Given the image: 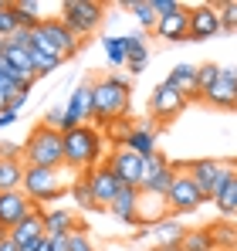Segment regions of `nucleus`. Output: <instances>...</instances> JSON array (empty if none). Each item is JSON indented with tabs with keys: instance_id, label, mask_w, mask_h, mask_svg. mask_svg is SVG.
<instances>
[{
	"instance_id": "nucleus-1",
	"label": "nucleus",
	"mask_w": 237,
	"mask_h": 251,
	"mask_svg": "<svg viewBox=\"0 0 237 251\" xmlns=\"http://www.w3.org/2000/svg\"><path fill=\"white\" fill-rule=\"evenodd\" d=\"M129 105H132V85L122 75H102L95 78V126H116L129 119Z\"/></svg>"
},
{
	"instance_id": "nucleus-2",
	"label": "nucleus",
	"mask_w": 237,
	"mask_h": 251,
	"mask_svg": "<svg viewBox=\"0 0 237 251\" xmlns=\"http://www.w3.org/2000/svg\"><path fill=\"white\" fill-rule=\"evenodd\" d=\"M102 153H105V143L95 126H78V129L65 132V167L68 170L88 173L102 163Z\"/></svg>"
},
{
	"instance_id": "nucleus-3",
	"label": "nucleus",
	"mask_w": 237,
	"mask_h": 251,
	"mask_svg": "<svg viewBox=\"0 0 237 251\" xmlns=\"http://www.w3.org/2000/svg\"><path fill=\"white\" fill-rule=\"evenodd\" d=\"M31 41H34L38 51H44L47 58H54V61H61V65L81 51V38L61 24V17H44L38 27L31 31Z\"/></svg>"
},
{
	"instance_id": "nucleus-4",
	"label": "nucleus",
	"mask_w": 237,
	"mask_h": 251,
	"mask_svg": "<svg viewBox=\"0 0 237 251\" xmlns=\"http://www.w3.org/2000/svg\"><path fill=\"white\" fill-rule=\"evenodd\" d=\"M24 163L27 167H44V170L65 167V132L38 123L31 129L27 143H24Z\"/></svg>"
},
{
	"instance_id": "nucleus-5",
	"label": "nucleus",
	"mask_w": 237,
	"mask_h": 251,
	"mask_svg": "<svg viewBox=\"0 0 237 251\" xmlns=\"http://www.w3.org/2000/svg\"><path fill=\"white\" fill-rule=\"evenodd\" d=\"M105 21V3L98 0H65L61 3V24L68 31H75L78 38H88L102 27Z\"/></svg>"
},
{
	"instance_id": "nucleus-6",
	"label": "nucleus",
	"mask_w": 237,
	"mask_h": 251,
	"mask_svg": "<svg viewBox=\"0 0 237 251\" xmlns=\"http://www.w3.org/2000/svg\"><path fill=\"white\" fill-rule=\"evenodd\" d=\"M27 167V163H24ZM34 204H54L58 197H65V190H71V187H65L61 183V176H58V170H44V167H27L24 170V187H21Z\"/></svg>"
},
{
	"instance_id": "nucleus-7",
	"label": "nucleus",
	"mask_w": 237,
	"mask_h": 251,
	"mask_svg": "<svg viewBox=\"0 0 237 251\" xmlns=\"http://www.w3.org/2000/svg\"><path fill=\"white\" fill-rule=\"evenodd\" d=\"M203 204H207V197L200 194L197 180L190 176V167H187V170H176L173 190L166 194V207H169V214H176V217H183V214H197Z\"/></svg>"
},
{
	"instance_id": "nucleus-8",
	"label": "nucleus",
	"mask_w": 237,
	"mask_h": 251,
	"mask_svg": "<svg viewBox=\"0 0 237 251\" xmlns=\"http://www.w3.org/2000/svg\"><path fill=\"white\" fill-rule=\"evenodd\" d=\"M231 173L234 170L227 167V163H220V160H193L190 163V176L197 180V187H200V194L207 197V204H213L220 197V190L227 187Z\"/></svg>"
},
{
	"instance_id": "nucleus-9",
	"label": "nucleus",
	"mask_w": 237,
	"mask_h": 251,
	"mask_svg": "<svg viewBox=\"0 0 237 251\" xmlns=\"http://www.w3.org/2000/svg\"><path fill=\"white\" fill-rule=\"evenodd\" d=\"M92 116H95V82H78L75 92L68 95L61 132H71V129H78V126H88Z\"/></svg>"
},
{
	"instance_id": "nucleus-10",
	"label": "nucleus",
	"mask_w": 237,
	"mask_h": 251,
	"mask_svg": "<svg viewBox=\"0 0 237 251\" xmlns=\"http://www.w3.org/2000/svg\"><path fill=\"white\" fill-rule=\"evenodd\" d=\"M105 163L116 170L122 187L142 190V183H146V156H139V153H132V150H112V156H109Z\"/></svg>"
},
{
	"instance_id": "nucleus-11",
	"label": "nucleus",
	"mask_w": 237,
	"mask_h": 251,
	"mask_svg": "<svg viewBox=\"0 0 237 251\" xmlns=\"http://www.w3.org/2000/svg\"><path fill=\"white\" fill-rule=\"evenodd\" d=\"M183 109H187V99L169 82H159L153 88V95H149V119L153 123H173Z\"/></svg>"
},
{
	"instance_id": "nucleus-12",
	"label": "nucleus",
	"mask_w": 237,
	"mask_h": 251,
	"mask_svg": "<svg viewBox=\"0 0 237 251\" xmlns=\"http://www.w3.org/2000/svg\"><path fill=\"white\" fill-rule=\"evenodd\" d=\"M203 102L210 109H220V112H231L237 102V65L220 68V78L213 82V88L203 92Z\"/></svg>"
},
{
	"instance_id": "nucleus-13",
	"label": "nucleus",
	"mask_w": 237,
	"mask_h": 251,
	"mask_svg": "<svg viewBox=\"0 0 237 251\" xmlns=\"http://www.w3.org/2000/svg\"><path fill=\"white\" fill-rule=\"evenodd\" d=\"M44 238H47V231H44V207L34 204V210H31V214L10 231V241H14L21 251H34Z\"/></svg>"
},
{
	"instance_id": "nucleus-14",
	"label": "nucleus",
	"mask_w": 237,
	"mask_h": 251,
	"mask_svg": "<svg viewBox=\"0 0 237 251\" xmlns=\"http://www.w3.org/2000/svg\"><path fill=\"white\" fill-rule=\"evenodd\" d=\"M88 183H92V194H95V201H98V207H102V210L112 207V201H116L118 190H122V183H118L116 170L109 167L105 160H102L95 170H88Z\"/></svg>"
},
{
	"instance_id": "nucleus-15",
	"label": "nucleus",
	"mask_w": 237,
	"mask_h": 251,
	"mask_svg": "<svg viewBox=\"0 0 237 251\" xmlns=\"http://www.w3.org/2000/svg\"><path fill=\"white\" fill-rule=\"evenodd\" d=\"M31 210H34V201H31L24 190H3V194H0V227L14 231Z\"/></svg>"
},
{
	"instance_id": "nucleus-16",
	"label": "nucleus",
	"mask_w": 237,
	"mask_h": 251,
	"mask_svg": "<svg viewBox=\"0 0 237 251\" xmlns=\"http://www.w3.org/2000/svg\"><path fill=\"white\" fill-rule=\"evenodd\" d=\"M217 34H220L217 3H197V7H190V41H210Z\"/></svg>"
},
{
	"instance_id": "nucleus-17",
	"label": "nucleus",
	"mask_w": 237,
	"mask_h": 251,
	"mask_svg": "<svg viewBox=\"0 0 237 251\" xmlns=\"http://www.w3.org/2000/svg\"><path fill=\"white\" fill-rule=\"evenodd\" d=\"M153 34L163 38V41L187 44V41H190V7H180L176 14L159 17V24H156V31H153Z\"/></svg>"
},
{
	"instance_id": "nucleus-18",
	"label": "nucleus",
	"mask_w": 237,
	"mask_h": 251,
	"mask_svg": "<svg viewBox=\"0 0 237 251\" xmlns=\"http://www.w3.org/2000/svg\"><path fill=\"white\" fill-rule=\"evenodd\" d=\"M166 82L173 85L187 102H193V99H200V65H176L169 75H166Z\"/></svg>"
},
{
	"instance_id": "nucleus-19",
	"label": "nucleus",
	"mask_w": 237,
	"mask_h": 251,
	"mask_svg": "<svg viewBox=\"0 0 237 251\" xmlns=\"http://www.w3.org/2000/svg\"><path fill=\"white\" fill-rule=\"evenodd\" d=\"M122 150H132V153H139V156H149V153H156V123H153V119H142V123H136Z\"/></svg>"
},
{
	"instance_id": "nucleus-20",
	"label": "nucleus",
	"mask_w": 237,
	"mask_h": 251,
	"mask_svg": "<svg viewBox=\"0 0 237 251\" xmlns=\"http://www.w3.org/2000/svg\"><path fill=\"white\" fill-rule=\"evenodd\" d=\"M166 197H159V194H149V190H139V210H136V217H139V224L142 227H156L159 221H166Z\"/></svg>"
},
{
	"instance_id": "nucleus-21",
	"label": "nucleus",
	"mask_w": 237,
	"mask_h": 251,
	"mask_svg": "<svg viewBox=\"0 0 237 251\" xmlns=\"http://www.w3.org/2000/svg\"><path fill=\"white\" fill-rule=\"evenodd\" d=\"M109 210H112V217L122 221V224H139V217H136V210H139V190L136 187H122Z\"/></svg>"
},
{
	"instance_id": "nucleus-22",
	"label": "nucleus",
	"mask_w": 237,
	"mask_h": 251,
	"mask_svg": "<svg viewBox=\"0 0 237 251\" xmlns=\"http://www.w3.org/2000/svg\"><path fill=\"white\" fill-rule=\"evenodd\" d=\"M75 227H78L75 210H68V207H51V210H44V231H47V238L71 234Z\"/></svg>"
},
{
	"instance_id": "nucleus-23",
	"label": "nucleus",
	"mask_w": 237,
	"mask_h": 251,
	"mask_svg": "<svg viewBox=\"0 0 237 251\" xmlns=\"http://www.w3.org/2000/svg\"><path fill=\"white\" fill-rule=\"evenodd\" d=\"M187 234V227L176 221V217H166L159 221L156 227H149V238H156V248H166V245H180Z\"/></svg>"
},
{
	"instance_id": "nucleus-24",
	"label": "nucleus",
	"mask_w": 237,
	"mask_h": 251,
	"mask_svg": "<svg viewBox=\"0 0 237 251\" xmlns=\"http://www.w3.org/2000/svg\"><path fill=\"white\" fill-rule=\"evenodd\" d=\"M10 10H14V17H17V24H21L24 31H34L41 21H44L38 0H10Z\"/></svg>"
},
{
	"instance_id": "nucleus-25",
	"label": "nucleus",
	"mask_w": 237,
	"mask_h": 251,
	"mask_svg": "<svg viewBox=\"0 0 237 251\" xmlns=\"http://www.w3.org/2000/svg\"><path fill=\"white\" fill-rule=\"evenodd\" d=\"M125 54H129V72L142 75V68L149 61V48L142 41V34H125Z\"/></svg>"
},
{
	"instance_id": "nucleus-26",
	"label": "nucleus",
	"mask_w": 237,
	"mask_h": 251,
	"mask_svg": "<svg viewBox=\"0 0 237 251\" xmlns=\"http://www.w3.org/2000/svg\"><path fill=\"white\" fill-rule=\"evenodd\" d=\"M24 160H0V194L24 187Z\"/></svg>"
},
{
	"instance_id": "nucleus-27",
	"label": "nucleus",
	"mask_w": 237,
	"mask_h": 251,
	"mask_svg": "<svg viewBox=\"0 0 237 251\" xmlns=\"http://www.w3.org/2000/svg\"><path fill=\"white\" fill-rule=\"evenodd\" d=\"M173 180H176V167H173V163H166L163 170H156V173H149V176H146L142 190H149V194H159V197H166V194L173 190Z\"/></svg>"
},
{
	"instance_id": "nucleus-28",
	"label": "nucleus",
	"mask_w": 237,
	"mask_h": 251,
	"mask_svg": "<svg viewBox=\"0 0 237 251\" xmlns=\"http://www.w3.org/2000/svg\"><path fill=\"white\" fill-rule=\"evenodd\" d=\"M71 197H75V204H78L81 210H102V207H98V201H95V194H92L88 173H78V176L71 180Z\"/></svg>"
},
{
	"instance_id": "nucleus-29",
	"label": "nucleus",
	"mask_w": 237,
	"mask_h": 251,
	"mask_svg": "<svg viewBox=\"0 0 237 251\" xmlns=\"http://www.w3.org/2000/svg\"><path fill=\"white\" fill-rule=\"evenodd\" d=\"M122 7H125V10H132V14H136V21H139L146 31H156L159 14H156V7H153V0H125Z\"/></svg>"
},
{
	"instance_id": "nucleus-30",
	"label": "nucleus",
	"mask_w": 237,
	"mask_h": 251,
	"mask_svg": "<svg viewBox=\"0 0 237 251\" xmlns=\"http://www.w3.org/2000/svg\"><path fill=\"white\" fill-rule=\"evenodd\" d=\"M180 248H183V251H213L217 245H213L210 227H197V231H187V234H183Z\"/></svg>"
},
{
	"instance_id": "nucleus-31",
	"label": "nucleus",
	"mask_w": 237,
	"mask_h": 251,
	"mask_svg": "<svg viewBox=\"0 0 237 251\" xmlns=\"http://www.w3.org/2000/svg\"><path fill=\"white\" fill-rule=\"evenodd\" d=\"M213 204H217V210H220L224 217H234V214H237V170L231 173V180H227V187L220 190V197H217Z\"/></svg>"
},
{
	"instance_id": "nucleus-32",
	"label": "nucleus",
	"mask_w": 237,
	"mask_h": 251,
	"mask_svg": "<svg viewBox=\"0 0 237 251\" xmlns=\"http://www.w3.org/2000/svg\"><path fill=\"white\" fill-rule=\"evenodd\" d=\"M102 48H105V58L112 61V68L129 65V54H125V38H105V41H102Z\"/></svg>"
},
{
	"instance_id": "nucleus-33",
	"label": "nucleus",
	"mask_w": 237,
	"mask_h": 251,
	"mask_svg": "<svg viewBox=\"0 0 237 251\" xmlns=\"http://www.w3.org/2000/svg\"><path fill=\"white\" fill-rule=\"evenodd\" d=\"M31 68H34V75H51V72H58L61 68V61H54V58H47L44 51H38V48H31Z\"/></svg>"
},
{
	"instance_id": "nucleus-34",
	"label": "nucleus",
	"mask_w": 237,
	"mask_h": 251,
	"mask_svg": "<svg viewBox=\"0 0 237 251\" xmlns=\"http://www.w3.org/2000/svg\"><path fill=\"white\" fill-rule=\"evenodd\" d=\"M217 14H220V31H237V0H220Z\"/></svg>"
},
{
	"instance_id": "nucleus-35",
	"label": "nucleus",
	"mask_w": 237,
	"mask_h": 251,
	"mask_svg": "<svg viewBox=\"0 0 237 251\" xmlns=\"http://www.w3.org/2000/svg\"><path fill=\"white\" fill-rule=\"evenodd\" d=\"M210 234H213V245H224L227 251H237V234L231 224H213Z\"/></svg>"
},
{
	"instance_id": "nucleus-36",
	"label": "nucleus",
	"mask_w": 237,
	"mask_h": 251,
	"mask_svg": "<svg viewBox=\"0 0 237 251\" xmlns=\"http://www.w3.org/2000/svg\"><path fill=\"white\" fill-rule=\"evenodd\" d=\"M17 31H21V24H17L14 10H10V3H7V7L0 10V38H7V41H10V38H14Z\"/></svg>"
},
{
	"instance_id": "nucleus-37",
	"label": "nucleus",
	"mask_w": 237,
	"mask_h": 251,
	"mask_svg": "<svg viewBox=\"0 0 237 251\" xmlns=\"http://www.w3.org/2000/svg\"><path fill=\"white\" fill-rule=\"evenodd\" d=\"M68 248L71 251H95L92 241H88V227H85V224H78V227L68 234Z\"/></svg>"
},
{
	"instance_id": "nucleus-38",
	"label": "nucleus",
	"mask_w": 237,
	"mask_h": 251,
	"mask_svg": "<svg viewBox=\"0 0 237 251\" xmlns=\"http://www.w3.org/2000/svg\"><path fill=\"white\" fill-rule=\"evenodd\" d=\"M217 78H220V65H200V99L207 88H213Z\"/></svg>"
},
{
	"instance_id": "nucleus-39",
	"label": "nucleus",
	"mask_w": 237,
	"mask_h": 251,
	"mask_svg": "<svg viewBox=\"0 0 237 251\" xmlns=\"http://www.w3.org/2000/svg\"><path fill=\"white\" fill-rule=\"evenodd\" d=\"M132 126H136V123H129V119H122V123L109 126V136H112V143H118V150L125 146V139H129V132H132Z\"/></svg>"
},
{
	"instance_id": "nucleus-40",
	"label": "nucleus",
	"mask_w": 237,
	"mask_h": 251,
	"mask_svg": "<svg viewBox=\"0 0 237 251\" xmlns=\"http://www.w3.org/2000/svg\"><path fill=\"white\" fill-rule=\"evenodd\" d=\"M0 160H24V146H17V143H0Z\"/></svg>"
},
{
	"instance_id": "nucleus-41",
	"label": "nucleus",
	"mask_w": 237,
	"mask_h": 251,
	"mask_svg": "<svg viewBox=\"0 0 237 251\" xmlns=\"http://www.w3.org/2000/svg\"><path fill=\"white\" fill-rule=\"evenodd\" d=\"M153 7H156L159 17H169V14H176L183 3H180V0H153Z\"/></svg>"
},
{
	"instance_id": "nucleus-42",
	"label": "nucleus",
	"mask_w": 237,
	"mask_h": 251,
	"mask_svg": "<svg viewBox=\"0 0 237 251\" xmlns=\"http://www.w3.org/2000/svg\"><path fill=\"white\" fill-rule=\"evenodd\" d=\"M10 44H14V48H34V41H31V31H24V27H21V31L10 38Z\"/></svg>"
},
{
	"instance_id": "nucleus-43",
	"label": "nucleus",
	"mask_w": 237,
	"mask_h": 251,
	"mask_svg": "<svg viewBox=\"0 0 237 251\" xmlns=\"http://www.w3.org/2000/svg\"><path fill=\"white\" fill-rule=\"evenodd\" d=\"M17 123V112H14V109H3V112H0V129H7V126H14Z\"/></svg>"
},
{
	"instance_id": "nucleus-44",
	"label": "nucleus",
	"mask_w": 237,
	"mask_h": 251,
	"mask_svg": "<svg viewBox=\"0 0 237 251\" xmlns=\"http://www.w3.org/2000/svg\"><path fill=\"white\" fill-rule=\"evenodd\" d=\"M51 248H54V251H71V248H68V234H58V238H51Z\"/></svg>"
},
{
	"instance_id": "nucleus-45",
	"label": "nucleus",
	"mask_w": 237,
	"mask_h": 251,
	"mask_svg": "<svg viewBox=\"0 0 237 251\" xmlns=\"http://www.w3.org/2000/svg\"><path fill=\"white\" fill-rule=\"evenodd\" d=\"M0 251H21L14 241H10V234H7V241H0Z\"/></svg>"
},
{
	"instance_id": "nucleus-46",
	"label": "nucleus",
	"mask_w": 237,
	"mask_h": 251,
	"mask_svg": "<svg viewBox=\"0 0 237 251\" xmlns=\"http://www.w3.org/2000/svg\"><path fill=\"white\" fill-rule=\"evenodd\" d=\"M34 251H54V248H51V238H44V241H41V245H38Z\"/></svg>"
},
{
	"instance_id": "nucleus-47",
	"label": "nucleus",
	"mask_w": 237,
	"mask_h": 251,
	"mask_svg": "<svg viewBox=\"0 0 237 251\" xmlns=\"http://www.w3.org/2000/svg\"><path fill=\"white\" fill-rule=\"evenodd\" d=\"M156 251H183L180 245H166V248H156Z\"/></svg>"
},
{
	"instance_id": "nucleus-48",
	"label": "nucleus",
	"mask_w": 237,
	"mask_h": 251,
	"mask_svg": "<svg viewBox=\"0 0 237 251\" xmlns=\"http://www.w3.org/2000/svg\"><path fill=\"white\" fill-rule=\"evenodd\" d=\"M7 54V38H0V58Z\"/></svg>"
},
{
	"instance_id": "nucleus-49",
	"label": "nucleus",
	"mask_w": 237,
	"mask_h": 251,
	"mask_svg": "<svg viewBox=\"0 0 237 251\" xmlns=\"http://www.w3.org/2000/svg\"><path fill=\"white\" fill-rule=\"evenodd\" d=\"M7 234H10V231H7V227H0V241H7Z\"/></svg>"
},
{
	"instance_id": "nucleus-50",
	"label": "nucleus",
	"mask_w": 237,
	"mask_h": 251,
	"mask_svg": "<svg viewBox=\"0 0 237 251\" xmlns=\"http://www.w3.org/2000/svg\"><path fill=\"white\" fill-rule=\"evenodd\" d=\"M234 109H237V102H234Z\"/></svg>"
}]
</instances>
